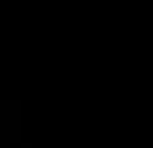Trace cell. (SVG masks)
Returning <instances> with one entry per match:
<instances>
[]
</instances>
